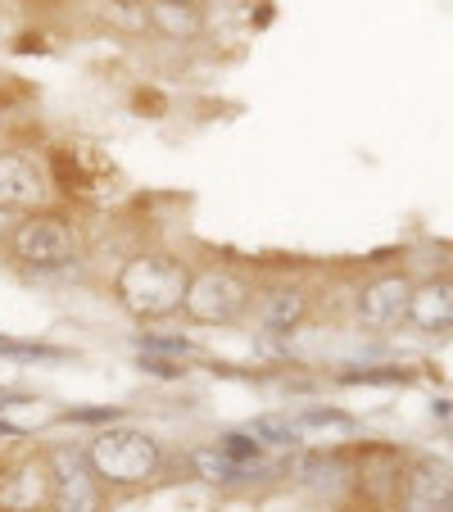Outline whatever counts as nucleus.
<instances>
[{
	"label": "nucleus",
	"mask_w": 453,
	"mask_h": 512,
	"mask_svg": "<svg viewBox=\"0 0 453 512\" xmlns=\"http://www.w3.org/2000/svg\"><path fill=\"white\" fill-rule=\"evenodd\" d=\"M136 349L141 354H159V358H186V354H195V340H186V336H136Z\"/></svg>",
	"instance_id": "nucleus-18"
},
{
	"label": "nucleus",
	"mask_w": 453,
	"mask_h": 512,
	"mask_svg": "<svg viewBox=\"0 0 453 512\" xmlns=\"http://www.w3.org/2000/svg\"><path fill=\"white\" fill-rule=\"evenodd\" d=\"M191 472L200 476V481H209V485H222V490L259 481V467H241V463H232L227 454H218V445H200V449H191Z\"/></svg>",
	"instance_id": "nucleus-12"
},
{
	"label": "nucleus",
	"mask_w": 453,
	"mask_h": 512,
	"mask_svg": "<svg viewBox=\"0 0 453 512\" xmlns=\"http://www.w3.org/2000/svg\"><path fill=\"white\" fill-rule=\"evenodd\" d=\"M186 286H191V272H186L182 259H173V254H136L118 272L114 295L132 318L159 322V318L182 313Z\"/></svg>",
	"instance_id": "nucleus-1"
},
{
	"label": "nucleus",
	"mask_w": 453,
	"mask_h": 512,
	"mask_svg": "<svg viewBox=\"0 0 453 512\" xmlns=\"http://www.w3.org/2000/svg\"><path fill=\"white\" fill-rule=\"evenodd\" d=\"M10 250L23 268L32 272H64L82 259L78 232L59 213H28L19 227L10 232Z\"/></svg>",
	"instance_id": "nucleus-3"
},
{
	"label": "nucleus",
	"mask_w": 453,
	"mask_h": 512,
	"mask_svg": "<svg viewBox=\"0 0 453 512\" xmlns=\"http://www.w3.org/2000/svg\"><path fill=\"white\" fill-rule=\"evenodd\" d=\"M0 354H10V358H64V349H55V345H28V340H0Z\"/></svg>",
	"instance_id": "nucleus-20"
},
{
	"label": "nucleus",
	"mask_w": 453,
	"mask_h": 512,
	"mask_svg": "<svg viewBox=\"0 0 453 512\" xmlns=\"http://www.w3.org/2000/svg\"><path fill=\"white\" fill-rule=\"evenodd\" d=\"M250 304H254V290L241 272L204 268V272H195L191 286H186L182 313L191 322H200V327H232V322H241L245 313H250Z\"/></svg>",
	"instance_id": "nucleus-4"
},
{
	"label": "nucleus",
	"mask_w": 453,
	"mask_h": 512,
	"mask_svg": "<svg viewBox=\"0 0 453 512\" xmlns=\"http://www.w3.org/2000/svg\"><path fill=\"white\" fill-rule=\"evenodd\" d=\"M141 372L145 377H159V381H177L182 377V363H173V358H159V354H141Z\"/></svg>",
	"instance_id": "nucleus-21"
},
{
	"label": "nucleus",
	"mask_w": 453,
	"mask_h": 512,
	"mask_svg": "<svg viewBox=\"0 0 453 512\" xmlns=\"http://www.w3.org/2000/svg\"><path fill=\"white\" fill-rule=\"evenodd\" d=\"M0 435H5V440H19L23 431H19V426H10V422H0Z\"/></svg>",
	"instance_id": "nucleus-23"
},
{
	"label": "nucleus",
	"mask_w": 453,
	"mask_h": 512,
	"mask_svg": "<svg viewBox=\"0 0 453 512\" xmlns=\"http://www.w3.org/2000/svg\"><path fill=\"white\" fill-rule=\"evenodd\" d=\"M245 431H250L263 449H295V445H304V435H299L295 417H286V413H263V417H254Z\"/></svg>",
	"instance_id": "nucleus-13"
},
{
	"label": "nucleus",
	"mask_w": 453,
	"mask_h": 512,
	"mask_svg": "<svg viewBox=\"0 0 453 512\" xmlns=\"http://www.w3.org/2000/svg\"><path fill=\"white\" fill-rule=\"evenodd\" d=\"M399 512H453V467L417 458L399 476Z\"/></svg>",
	"instance_id": "nucleus-6"
},
{
	"label": "nucleus",
	"mask_w": 453,
	"mask_h": 512,
	"mask_svg": "<svg viewBox=\"0 0 453 512\" xmlns=\"http://www.w3.org/2000/svg\"><path fill=\"white\" fill-rule=\"evenodd\" d=\"M87 463L96 467L100 485L132 490V485H150L164 472V445L141 426H105L87 445Z\"/></svg>",
	"instance_id": "nucleus-2"
},
{
	"label": "nucleus",
	"mask_w": 453,
	"mask_h": 512,
	"mask_svg": "<svg viewBox=\"0 0 453 512\" xmlns=\"http://www.w3.org/2000/svg\"><path fill=\"white\" fill-rule=\"evenodd\" d=\"M50 195L46 173L23 150H0V209H37Z\"/></svg>",
	"instance_id": "nucleus-7"
},
{
	"label": "nucleus",
	"mask_w": 453,
	"mask_h": 512,
	"mask_svg": "<svg viewBox=\"0 0 453 512\" xmlns=\"http://www.w3.org/2000/svg\"><path fill=\"white\" fill-rule=\"evenodd\" d=\"M10 223H14V218H10V209H0V241H5V236H10V232H14V227H10Z\"/></svg>",
	"instance_id": "nucleus-22"
},
{
	"label": "nucleus",
	"mask_w": 453,
	"mask_h": 512,
	"mask_svg": "<svg viewBox=\"0 0 453 512\" xmlns=\"http://www.w3.org/2000/svg\"><path fill=\"white\" fill-rule=\"evenodd\" d=\"M150 23H155L159 32H168L173 41L200 32V14H195V5H173V0H155V5H150Z\"/></svg>",
	"instance_id": "nucleus-14"
},
{
	"label": "nucleus",
	"mask_w": 453,
	"mask_h": 512,
	"mask_svg": "<svg viewBox=\"0 0 453 512\" xmlns=\"http://www.w3.org/2000/svg\"><path fill=\"white\" fill-rule=\"evenodd\" d=\"M173 5H200V0H173Z\"/></svg>",
	"instance_id": "nucleus-24"
},
{
	"label": "nucleus",
	"mask_w": 453,
	"mask_h": 512,
	"mask_svg": "<svg viewBox=\"0 0 453 512\" xmlns=\"http://www.w3.org/2000/svg\"><path fill=\"white\" fill-rule=\"evenodd\" d=\"M408 322L426 336H444L453 331V277H431L422 286H413L408 300Z\"/></svg>",
	"instance_id": "nucleus-10"
},
{
	"label": "nucleus",
	"mask_w": 453,
	"mask_h": 512,
	"mask_svg": "<svg viewBox=\"0 0 453 512\" xmlns=\"http://www.w3.org/2000/svg\"><path fill=\"white\" fill-rule=\"evenodd\" d=\"M50 512H105V485L87 463V449L50 454Z\"/></svg>",
	"instance_id": "nucleus-5"
},
{
	"label": "nucleus",
	"mask_w": 453,
	"mask_h": 512,
	"mask_svg": "<svg viewBox=\"0 0 453 512\" xmlns=\"http://www.w3.org/2000/svg\"><path fill=\"white\" fill-rule=\"evenodd\" d=\"M64 422H78V426H118V422H123V408H68Z\"/></svg>",
	"instance_id": "nucleus-19"
},
{
	"label": "nucleus",
	"mask_w": 453,
	"mask_h": 512,
	"mask_svg": "<svg viewBox=\"0 0 453 512\" xmlns=\"http://www.w3.org/2000/svg\"><path fill=\"white\" fill-rule=\"evenodd\" d=\"M408 377H413L408 368H349V372H340L345 386H404Z\"/></svg>",
	"instance_id": "nucleus-17"
},
{
	"label": "nucleus",
	"mask_w": 453,
	"mask_h": 512,
	"mask_svg": "<svg viewBox=\"0 0 453 512\" xmlns=\"http://www.w3.org/2000/svg\"><path fill=\"white\" fill-rule=\"evenodd\" d=\"M295 426L304 440H313V435H327V431H340V435H354L358 422L349 413H340V408H304V413H295Z\"/></svg>",
	"instance_id": "nucleus-15"
},
{
	"label": "nucleus",
	"mask_w": 453,
	"mask_h": 512,
	"mask_svg": "<svg viewBox=\"0 0 453 512\" xmlns=\"http://www.w3.org/2000/svg\"><path fill=\"white\" fill-rule=\"evenodd\" d=\"M50 508V458H28L0 476V512H41Z\"/></svg>",
	"instance_id": "nucleus-9"
},
{
	"label": "nucleus",
	"mask_w": 453,
	"mask_h": 512,
	"mask_svg": "<svg viewBox=\"0 0 453 512\" xmlns=\"http://www.w3.org/2000/svg\"><path fill=\"white\" fill-rule=\"evenodd\" d=\"M218 454H227L241 467H259L263 472V454H268V449H263L250 431H227V435H218Z\"/></svg>",
	"instance_id": "nucleus-16"
},
{
	"label": "nucleus",
	"mask_w": 453,
	"mask_h": 512,
	"mask_svg": "<svg viewBox=\"0 0 453 512\" xmlns=\"http://www.w3.org/2000/svg\"><path fill=\"white\" fill-rule=\"evenodd\" d=\"M309 309H313V300L304 286H277L259 304V327L268 336H290V331H299V322L309 318Z\"/></svg>",
	"instance_id": "nucleus-11"
},
{
	"label": "nucleus",
	"mask_w": 453,
	"mask_h": 512,
	"mask_svg": "<svg viewBox=\"0 0 453 512\" xmlns=\"http://www.w3.org/2000/svg\"><path fill=\"white\" fill-rule=\"evenodd\" d=\"M408 300H413L408 277H381L358 295V322L367 331H395L399 322H408Z\"/></svg>",
	"instance_id": "nucleus-8"
}]
</instances>
